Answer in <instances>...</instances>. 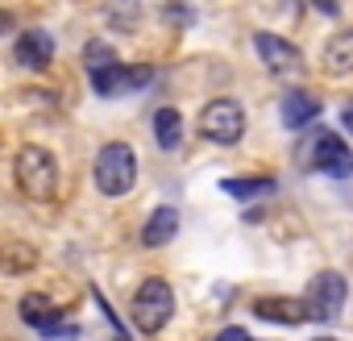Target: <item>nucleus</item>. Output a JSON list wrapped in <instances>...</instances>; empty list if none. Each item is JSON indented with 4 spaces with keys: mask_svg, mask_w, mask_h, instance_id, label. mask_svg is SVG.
<instances>
[{
    "mask_svg": "<svg viewBox=\"0 0 353 341\" xmlns=\"http://www.w3.org/2000/svg\"><path fill=\"white\" fill-rule=\"evenodd\" d=\"M13 175H17L21 196H30L38 204L59 196V158L46 146H21L17 162H13Z\"/></svg>",
    "mask_w": 353,
    "mask_h": 341,
    "instance_id": "obj_1",
    "label": "nucleus"
},
{
    "mask_svg": "<svg viewBox=\"0 0 353 341\" xmlns=\"http://www.w3.org/2000/svg\"><path fill=\"white\" fill-rule=\"evenodd\" d=\"M133 184H137V154H133V146L129 142L100 146V154H96V188H100V196L121 200V196L133 192Z\"/></svg>",
    "mask_w": 353,
    "mask_h": 341,
    "instance_id": "obj_2",
    "label": "nucleus"
},
{
    "mask_svg": "<svg viewBox=\"0 0 353 341\" xmlns=\"http://www.w3.org/2000/svg\"><path fill=\"white\" fill-rule=\"evenodd\" d=\"M129 312H133V324H137L141 333L166 329V320L174 316V291H170V283H166V279H145V283L137 287Z\"/></svg>",
    "mask_w": 353,
    "mask_h": 341,
    "instance_id": "obj_3",
    "label": "nucleus"
},
{
    "mask_svg": "<svg viewBox=\"0 0 353 341\" xmlns=\"http://www.w3.org/2000/svg\"><path fill=\"white\" fill-rule=\"evenodd\" d=\"M200 133L208 142H216V146H237L245 137V108L237 100H229V96L208 100L204 113H200Z\"/></svg>",
    "mask_w": 353,
    "mask_h": 341,
    "instance_id": "obj_4",
    "label": "nucleus"
},
{
    "mask_svg": "<svg viewBox=\"0 0 353 341\" xmlns=\"http://www.w3.org/2000/svg\"><path fill=\"white\" fill-rule=\"evenodd\" d=\"M345 295H349V283H345V275H336V271H320V275L307 283V291H303L307 320L332 324V320L345 312Z\"/></svg>",
    "mask_w": 353,
    "mask_h": 341,
    "instance_id": "obj_5",
    "label": "nucleus"
},
{
    "mask_svg": "<svg viewBox=\"0 0 353 341\" xmlns=\"http://www.w3.org/2000/svg\"><path fill=\"white\" fill-rule=\"evenodd\" d=\"M21 320L34 329V333H42V337H67V341H75L79 333H75V324H63V312H59V304L54 300H46L42 291H30V295H21Z\"/></svg>",
    "mask_w": 353,
    "mask_h": 341,
    "instance_id": "obj_6",
    "label": "nucleus"
},
{
    "mask_svg": "<svg viewBox=\"0 0 353 341\" xmlns=\"http://www.w3.org/2000/svg\"><path fill=\"white\" fill-rule=\"evenodd\" d=\"M312 170L332 175V179H349L353 175V150L345 146L341 133H332V129L316 133V142H312Z\"/></svg>",
    "mask_w": 353,
    "mask_h": 341,
    "instance_id": "obj_7",
    "label": "nucleus"
},
{
    "mask_svg": "<svg viewBox=\"0 0 353 341\" xmlns=\"http://www.w3.org/2000/svg\"><path fill=\"white\" fill-rule=\"evenodd\" d=\"M254 50H258V59L266 63V71L279 75V79H291V75L303 71L299 46H291V42L279 38V34H254Z\"/></svg>",
    "mask_w": 353,
    "mask_h": 341,
    "instance_id": "obj_8",
    "label": "nucleus"
},
{
    "mask_svg": "<svg viewBox=\"0 0 353 341\" xmlns=\"http://www.w3.org/2000/svg\"><path fill=\"white\" fill-rule=\"evenodd\" d=\"M13 59L26 71H46L54 63V38L46 30H21L17 46H13Z\"/></svg>",
    "mask_w": 353,
    "mask_h": 341,
    "instance_id": "obj_9",
    "label": "nucleus"
},
{
    "mask_svg": "<svg viewBox=\"0 0 353 341\" xmlns=\"http://www.w3.org/2000/svg\"><path fill=\"white\" fill-rule=\"evenodd\" d=\"M254 316L258 320H274V324H303L307 320V304L295 295H262L254 300Z\"/></svg>",
    "mask_w": 353,
    "mask_h": 341,
    "instance_id": "obj_10",
    "label": "nucleus"
},
{
    "mask_svg": "<svg viewBox=\"0 0 353 341\" xmlns=\"http://www.w3.org/2000/svg\"><path fill=\"white\" fill-rule=\"evenodd\" d=\"M279 117H283V125L291 133H299V129H307L320 117V96H312V92H287L283 104H279Z\"/></svg>",
    "mask_w": 353,
    "mask_h": 341,
    "instance_id": "obj_11",
    "label": "nucleus"
},
{
    "mask_svg": "<svg viewBox=\"0 0 353 341\" xmlns=\"http://www.w3.org/2000/svg\"><path fill=\"white\" fill-rule=\"evenodd\" d=\"M174 233H179V213H174L170 204H162V208H154V213L145 217L141 246H145V250H158V246H166Z\"/></svg>",
    "mask_w": 353,
    "mask_h": 341,
    "instance_id": "obj_12",
    "label": "nucleus"
},
{
    "mask_svg": "<svg viewBox=\"0 0 353 341\" xmlns=\"http://www.w3.org/2000/svg\"><path fill=\"white\" fill-rule=\"evenodd\" d=\"M324 71L328 75H353V30H341L324 46Z\"/></svg>",
    "mask_w": 353,
    "mask_h": 341,
    "instance_id": "obj_13",
    "label": "nucleus"
},
{
    "mask_svg": "<svg viewBox=\"0 0 353 341\" xmlns=\"http://www.w3.org/2000/svg\"><path fill=\"white\" fill-rule=\"evenodd\" d=\"M154 142L162 150H174V146L183 142V117H179V108H158L154 113Z\"/></svg>",
    "mask_w": 353,
    "mask_h": 341,
    "instance_id": "obj_14",
    "label": "nucleus"
},
{
    "mask_svg": "<svg viewBox=\"0 0 353 341\" xmlns=\"http://www.w3.org/2000/svg\"><path fill=\"white\" fill-rule=\"evenodd\" d=\"M279 184L270 175H245V179H221V192H229L233 200H258V196H270Z\"/></svg>",
    "mask_w": 353,
    "mask_h": 341,
    "instance_id": "obj_15",
    "label": "nucleus"
},
{
    "mask_svg": "<svg viewBox=\"0 0 353 341\" xmlns=\"http://www.w3.org/2000/svg\"><path fill=\"white\" fill-rule=\"evenodd\" d=\"M121 59H117V50L108 46V42H100V38H92L88 46H83V67H88V75H100V71H108V67H117Z\"/></svg>",
    "mask_w": 353,
    "mask_h": 341,
    "instance_id": "obj_16",
    "label": "nucleus"
},
{
    "mask_svg": "<svg viewBox=\"0 0 353 341\" xmlns=\"http://www.w3.org/2000/svg\"><path fill=\"white\" fill-rule=\"evenodd\" d=\"M137 0H108V21L121 26V30H133L137 26Z\"/></svg>",
    "mask_w": 353,
    "mask_h": 341,
    "instance_id": "obj_17",
    "label": "nucleus"
},
{
    "mask_svg": "<svg viewBox=\"0 0 353 341\" xmlns=\"http://www.w3.org/2000/svg\"><path fill=\"white\" fill-rule=\"evenodd\" d=\"M216 341H254V337H250L241 324H229V329H221V333H216Z\"/></svg>",
    "mask_w": 353,
    "mask_h": 341,
    "instance_id": "obj_18",
    "label": "nucleus"
},
{
    "mask_svg": "<svg viewBox=\"0 0 353 341\" xmlns=\"http://www.w3.org/2000/svg\"><path fill=\"white\" fill-rule=\"evenodd\" d=\"M312 5H316V9H320L324 17H336V9H341V5H336V0H312Z\"/></svg>",
    "mask_w": 353,
    "mask_h": 341,
    "instance_id": "obj_19",
    "label": "nucleus"
},
{
    "mask_svg": "<svg viewBox=\"0 0 353 341\" xmlns=\"http://www.w3.org/2000/svg\"><path fill=\"white\" fill-rule=\"evenodd\" d=\"M13 26H17V21H13V13H5V9H0V38H5Z\"/></svg>",
    "mask_w": 353,
    "mask_h": 341,
    "instance_id": "obj_20",
    "label": "nucleus"
},
{
    "mask_svg": "<svg viewBox=\"0 0 353 341\" xmlns=\"http://www.w3.org/2000/svg\"><path fill=\"white\" fill-rule=\"evenodd\" d=\"M341 125H345V129H349V133H353V104H349V108H345V113H341Z\"/></svg>",
    "mask_w": 353,
    "mask_h": 341,
    "instance_id": "obj_21",
    "label": "nucleus"
},
{
    "mask_svg": "<svg viewBox=\"0 0 353 341\" xmlns=\"http://www.w3.org/2000/svg\"><path fill=\"white\" fill-rule=\"evenodd\" d=\"M312 341H336V337H312Z\"/></svg>",
    "mask_w": 353,
    "mask_h": 341,
    "instance_id": "obj_22",
    "label": "nucleus"
}]
</instances>
